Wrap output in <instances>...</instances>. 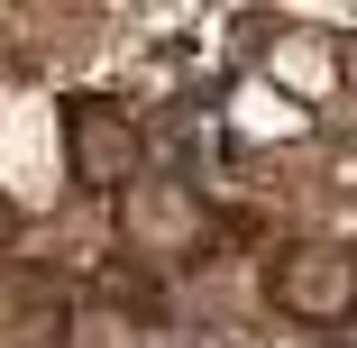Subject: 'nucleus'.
Masks as SVG:
<instances>
[{"instance_id":"nucleus-1","label":"nucleus","mask_w":357,"mask_h":348,"mask_svg":"<svg viewBox=\"0 0 357 348\" xmlns=\"http://www.w3.org/2000/svg\"><path fill=\"white\" fill-rule=\"evenodd\" d=\"M55 119H64V174H74L83 192H128V183H147V128H137L128 101L74 92Z\"/></svg>"},{"instance_id":"nucleus-2","label":"nucleus","mask_w":357,"mask_h":348,"mask_svg":"<svg viewBox=\"0 0 357 348\" xmlns=\"http://www.w3.org/2000/svg\"><path fill=\"white\" fill-rule=\"evenodd\" d=\"M119 239L137 248V257H156V266H192V257H211L220 248V211L192 192V183H128L119 192Z\"/></svg>"},{"instance_id":"nucleus-3","label":"nucleus","mask_w":357,"mask_h":348,"mask_svg":"<svg viewBox=\"0 0 357 348\" xmlns=\"http://www.w3.org/2000/svg\"><path fill=\"white\" fill-rule=\"evenodd\" d=\"M266 294L284 321H312V330H339L357 312V248L339 239H294L275 266H266Z\"/></svg>"},{"instance_id":"nucleus-4","label":"nucleus","mask_w":357,"mask_h":348,"mask_svg":"<svg viewBox=\"0 0 357 348\" xmlns=\"http://www.w3.org/2000/svg\"><path fill=\"white\" fill-rule=\"evenodd\" d=\"M55 348H147V339H137V321L119 303H83V312H64Z\"/></svg>"},{"instance_id":"nucleus-5","label":"nucleus","mask_w":357,"mask_h":348,"mask_svg":"<svg viewBox=\"0 0 357 348\" xmlns=\"http://www.w3.org/2000/svg\"><path fill=\"white\" fill-rule=\"evenodd\" d=\"M10 229H19V211H10V192H0V248H10Z\"/></svg>"},{"instance_id":"nucleus-6","label":"nucleus","mask_w":357,"mask_h":348,"mask_svg":"<svg viewBox=\"0 0 357 348\" xmlns=\"http://www.w3.org/2000/svg\"><path fill=\"white\" fill-rule=\"evenodd\" d=\"M339 348H348V339H339Z\"/></svg>"}]
</instances>
